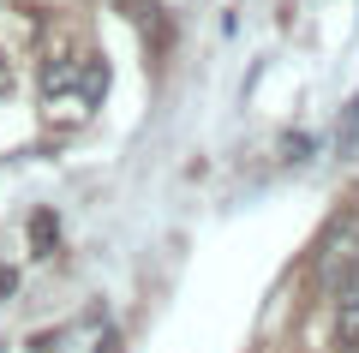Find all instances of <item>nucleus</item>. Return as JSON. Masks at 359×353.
<instances>
[{"label":"nucleus","instance_id":"nucleus-3","mask_svg":"<svg viewBox=\"0 0 359 353\" xmlns=\"http://www.w3.org/2000/svg\"><path fill=\"white\" fill-rule=\"evenodd\" d=\"M353 144H359V96L341 108V156H353Z\"/></svg>","mask_w":359,"mask_h":353},{"label":"nucleus","instance_id":"nucleus-6","mask_svg":"<svg viewBox=\"0 0 359 353\" xmlns=\"http://www.w3.org/2000/svg\"><path fill=\"white\" fill-rule=\"evenodd\" d=\"M102 353H120V335H114V329L102 335Z\"/></svg>","mask_w":359,"mask_h":353},{"label":"nucleus","instance_id":"nucleus-1","mask_svg":"<svg viewBox=\"0 0 359 353\" xmlns=\"http://www.w3.org/2000/svg\"><path fill=\"white\" fill-rule=\"evenodd\" d=\"M353 269H359V204H341L318 240V288L335 293Z\"/></svg>","mask_w":359,"mask_h":353},{"label":"nucleus","instance_id":"nucleus-4","mask_svg":"<svg viewBox=\"0 0 359 353\" xmlns=\"http://www.w3.org/2000/svg\"><path fill=\"white\" fill-rule=\"evenodd\" d=\"M36 246H42V252L54 246V215H36Z\"/></svg>","mask_w":359,"mask_h":353},{"label":"nucleus","instance_id":"nucleus-5","mask_svg":"<svg viewBox=\"0 0 359 353\" xmlns=\"http://www.w3.org/2000/svg\"><path fill=\"white\" fill-rule=\"evenodd\" d=\"M13 281H18L13 269H0V300H6V293H13Z\"/></svg>","mask_w":359,"mask_h":353},{"label":"nucleus","instance_id":"nucleus-2","mask_svg":"<svg viewBox=\"0 0 359 353\" xmlns=\"http://www.w3.org/2000/svg\"><path fill=\"white\" fill-rule=\"evenodd\" d=\"M335 341L341 353H359V269L335 288Z\"/></svg>","mask_w":359,"mask_h":353}]
</instances>
